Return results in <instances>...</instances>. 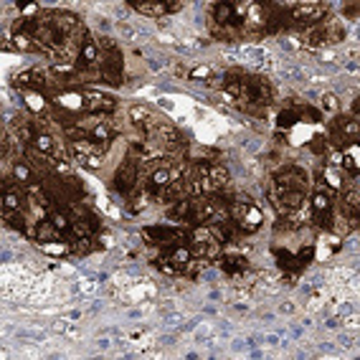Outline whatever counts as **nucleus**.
Here are the masks:
<instances>
[{
    "mask_svg": "<svg viewBox=\"0 0 360 360\" xmlns=\"http://www.w3.org/2000/svg\"><path fill=\"white\" fill-rule=\"evenodd\" d=\"M309 150L317 155V158H325V155L330 153V142H328V137H322V135H317V137H312V142H309Z\"/></svg>",
    "mask_w": 360,
    "mask_h": 360,
    "instance_id": "nucleus-16",
    "label": "nucleus"
},
{
    "mask_svg": "<svg viewBox=\"0 0 360 360\" xmlns=\"http://www.w3.org/2000/svg\"><path fill=\"white\" fill-rule=\"evenodd\" d=\"M99 82L110 86H122L124 84V58L120 44L107 36H99Z\"/></svg>",
    "mask_w": 360,
    "mask_h": 360,
    "instance_id": "nucleus-5",
    "label": "nucleus"
},
{
    "mask_svg": "<svg viewBox=\"0 0 360 360\" xmlns=\"http://www.w3.org/2000/svg\"><path fill=\"white\" fill-rule=\"evenodd\" d=\"M297 122H300V117H297L295 107H290V104H284L282 110L277 112V127L282 129V132H287V129H292Z\"/></svg>",
    "mask_w": 360,
    "mask_h": 360,
    "instance_id": "nucleus-14",
    "label": "nucleus"
},
{
    "mask_svg": "<svg viewBox=\"0 0 360 360\" xmlns=\"http://www.w3.org/2000/svg\"><path fill=\"white\" fill-rule=\"evenodd\" d=\"M340 110V102H338V97L335 94H322V104H320V112L325 115V112H330V115H335V112Z\"/></svg>",
    "mask_w": 360,
    "mask_h": 360,
    "instance_id": "nucleus-17",
    "label": "nucleus"
},
{
    "mask_svg": "<svg viewBox=\"0 0 360 360\" xmlns=\"http://www.w3.org/2000/svg\"><path fill=\"white\" fill-rule=\"evenodd\" d=\"M137 13L153 15V18H162V15L180 13L183 11V3H132Z\"/></svg>",
    "mask_w": 360,
    "mask_h": 360,
    "instance_id": "nucleus-12",
    "label": "nucleus"
},
{
    "mask_svg": "<svg viewBox=\"0 0 360 360\" xmlns=\"http://www.w3.org/2000/svg\"><path fill=\"white\" fill-rule=\"evenodd\" d=\"M219 216H221V208L208 195H188V198L173 203V206H167V219L178 221V224H188L191 229L193 226L213 224Z\"/></svg>",
    "mask_w": 360,
    "mask_h": 360,
    "instance_id": "nucleus-3",
    "label": "nucleus"
},
{
    "mask_svg": "<svg viewBox=\"0 0 360 360\" xmlns=\"http://www.w3.org/2000/svg\"><path fill=\"white\" fill-rule=\"evenodd\" d=\"M84 97H86V115H91V117L115 115L117 99L112 97V94H99V91H84Z\"/></svg>",
    "mask_w": 360,
    "mask_h": 360,
    "instance_id": "nucleus-10",
    "label": "nucleus"
},
{
    "mask_svg": "<svg viewBox=\"0 0 360 360\" xmlns=\"http://www.w3.org/2000/svg\"><path fill=\"white\" fill-rule=\"evenodd\" d=\"M309 188H312V180L307 170H302L300 165H282L271 175L269 200L282 216H290L307 203Z\"/></svg>",
    "mask_w": 360,
    "mask_h": 360,
    "instance_id": "nucleus-2",
    "label": "nucleus"
},
{
    "mask_svg": "<svg viewBox=\"0 0 360 360\" xmlns=\"http://www.w3.org/2000/svg\"><path fill=\"white\" fill-rule=\"evenodd\" d=\"M287 8V23L290 31H309L328 20L330 3H290Z\"/></svg>",
    "mask_w": 360,
    "mask_h": 360,
    "instance_id": "nucleus-6",
    "label": "nucleus"
},
{
    "mask_svg": "<svg viewBox=\"0 0 360 360\" xmlns=\"http://www.w3.org/2000/svg\"><path fill=\"white\" fill-rule=\"evenodd\" d=\"M142 238L148 246L160 251L188 238V233L183 229H175V226H148V229H142Z\"/></svg>",
    "mask_w": 360,
    "mask_h": 360,
    "instance_id": "nucleus-9",
    "label": "nucleus"
},
{
    "mask_svg": "<svg viewBox=\"0 0 360 360\" xmlns=\"http://www.w3.org/2000/svg\"><path fill=\"white\" fill-rule=\"evenodd\" d=\"M140 167L142 162L135 160L132 155L124 158V162L115 170V178H112V188H115L120 195H132L140 186Z\"/></svg>",
    "mask_w": 360,
    "mask_h": 360,
    "instance_id": "nucleus-8",
    "label": "nucleus"
},
{
    "mask_svg": "<svg viewBox=\"0 0 360 360\" xmlns=\"http://www.w3.org/2000/svg\"><path fill=\"white\" fill-rule=\"evenodd\" d=\"M224 211L231 216V221L246 233V236H249V233H257L259 229H262V224H264L262 206H259L251 195L238 193V191L233 193V198L224 206Z\"/></svg>",
    "mask_w": 360,
    "mask_h": 360,
    "instance_id": "nucleus-4",
    "label": "nucleus"
},
{
    "mask_svg": "<svg viewBox=\"0 0 360 360\" xmlns=\"http://www.w3.org/2000/svg\"><path fill=\"white\" fill-rule=\"evenodd\" d=\"M219 264H221V269L233 279H238L241 274H246L249 266H251L249 257H244L241 251H226V254H221L219 257Z\"/></svg>",
    "mask_w": 360,
    "mask_h": 360,
    "instance_id": "nucleus-11",
    "label": "nucleus"
},
{
    "mask_svg": "<svg viewBox=\"0 0 360 360\" xmlns=\"http://www.w3.org/2000/svg\"><path fill=\"white\" fill-rule=\"evenodd\" d=\"M213 77H216V71H213L211 66L200 64V66H191V74H188V82H203V84H208Z\"/></svg>",
    "mask_w": 360,
    "mask_h": 360,
    "instance_id": "nucleus-15",
    "label": "nucleus"
},
{
    "mask_svg": "<svg viewBox=\"0 0 360 360\" xmlns=\"http://www.w3.org/2000/svg\"><path fill=\"white\" fill-rule=\"evenodd\" d=\"M358 120H353V117H335L333 122L328 124V142L338 153H345L350 145H358Z\"/></svg>",
    "mask_w": 360,
    "mask_h": 360,
    "instance_id": "nucleus-7",
    "label": "nucleus"
},
{
    "mask_svg": "<svg viewBox=\"0 0 360 360\" xmlns=\"http://www.w3.org/2000/svg\"><path fill=\"white\" fill-rule=\"evenodd\" d=\"M345 13L350 15V18H355V13H358V3H350V6H345Z\"/></svg>",
    "mask_w": 360,
    "mask_h": 360,
    "instance_id": "nucleus-18",
    "label": "nucleus"
},
{
    "mask_svg": "<svg viewBox=\"0 0 360 360\" xmlns=\"http://www.w3.org/2000/svg\"><path fill=\"white\" fill-rule=\"evenodd\" d=\"M322 31H325V41H328V46H335V44H342L347 36L345 26H342L340 20L335 18H328L325 23H322Z\"/></svg>",
    "mask_w": 360,
    "mask_h": 360,
    "instance_id": "nucleus-13",
    "label": "nucleus"
},
{
    "mask_svg": "<svg viewBox=\"0 0 360 360\" xmlns=\"http://www.w3.org/2000/svg\"><path fill=\"white\" fill-rule=\"evenodd\" d=\"M219 99L251 117L264 120L274 104V86L262 74H251L244 69H229L224 74V86L219 89Z\"/></svg>",
    "mask_w": 360,
    "mask_h": 360,
    "instance_id": "nucleus-1",
    "label": "nucleus"
}]
</instances>
